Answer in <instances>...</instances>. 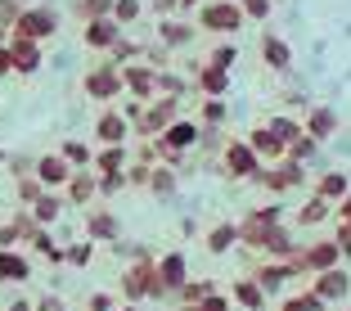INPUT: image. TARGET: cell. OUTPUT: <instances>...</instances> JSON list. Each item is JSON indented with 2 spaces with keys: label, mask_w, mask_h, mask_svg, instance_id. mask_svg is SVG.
I'll return each instance as SVG.
<instances>
[{
  "label": "cell",
  "mask_w": 351,
  "mask_h": 311,
  "mask_svg": "<svg viewBox=\"0 0 351 311\" xmlns=\"http://www.w3.org/2000/svg\"><path fill=\"white\" fill-rule=\"evenodd\" d=\"M90 91H95V95H108V91H117V77H108V73H95V77H90Z\"/></svg>",
  "instance_id": "6da1fadb"
},
{
  "label": "cell",
  "mask_w": 351,
  "mask_h": 311,
  "mask_svg": "<svg viewBox=\"0 0 351 311\" xmlns=\"http://www.w3.org/2000/svg\"><path fill=\"white\" fill-rule=\"evenodd\" d=\"M113 41V23H95L90 27V45H108Z\"/></svg>",
  "instance_id": "7a4b0ae2"
},
{
  "label": "cell",
  "mask_w": 351,
  "mask_h": 311,
  "mask_svg": "<svg viewBox=\"0 0 351 311\" xmlns=\"http://www.w3.org/2000/svg\"><path fill=\"white\" fill-rule=\"evenodd\" d=\"M0 275H10V280H23V275H27V266H23V262H14V257H0Z\"/></svg>",
  "instance_id": "3957f363"
},
{
  "label": "cell",
  "mask_w": 351,
  "mask_h": 311,
  "mask_svg": "<svg viewBox=\"0 0 351 311\" xmlns=\"http://www.w3.org/2000/svg\"><path fill=\"white\" fill-rule=\"evenodd\" d=\"M266 54H270V63H289V50H284L279 41H270V45H266Z\"/></svg>",
  "instance_id": "277c9868"
},
{
  "label": "cell",
  "mask_w": 351,
  "mask_h": 311,
  "mask_svg": "<svg viewBox=\"0 0 351 311\" xmlns=\"http://www.w3.org/2000/svg\"><path fill=\"white\" fill-rule=\"evenodd\" d=\"M135 10H140V0H117V19H135Z\"/></svg>",
  "instance_id": "5b68a950"
},
{
  "label": "cell",
  "mask_w": 351,
  "mask_h": 311,
  "mask_svg": "<svg viewBox=\"0 0 351 311\" xmlns=\"http://www.w3.org/2000/svg\"><path fill=\"white\" fill-rule=\"evenodd\" d=\"M41 176L59 181V176H63V163H54V158H50V163H41Z\"/></svg>",
  "instance_id": "8992f818"
},
{
  "label": "cell",
  "mask_w": 351,
  "mask_h": 311,
  "mask_svg": "<svg viewBox=\"0 0 351 311\" xmlns=\"http://www.w3.org/2000/svg\"><path fill=\"white\" fill-rule=\"evenodd\" d=\"M104 135H108V140H113V135H122V122H117V117H104V126H99Z\"/></svg>",
  "instance_id": "52a82bcc"
},
{
  "label": "cell",
  "mask_w": 351,
  "mask_h": 311,
  "mask_svg": "<svg viewBox=\"0 0 351 311\" xmlns=\"http://www.w3.org/2000/svg\"><path fill=\"white\" fill-rule=\"evenodd\" d=\"M324 293H329V298H338V293H342V275H329V280H324Z\"/></svg>",
  "instance_id": "ba28073f"
},
{
  "label": "cell",
  "mask_w": 351,
  "mask_h": 311,
  "mask_svg": "<svg viewBox=\"0 0 351 311\" xmlns=\"http://www.w3.org/2000/svg\"><path fill=\"white\" fill-rule=\"evenodd\" d=\"M342 185H347L342 176H329V181H324V194H342Z\"/></svg>",
  "instance_id": "9c48e42d"
},
{
  "label": "cell",
  "mask_w": 351,
  "mask_h": 311,
  "mask_svg": "<svg viewBox=\"0 0 351 311\" xmlns=\"http://www.w3.org/2000/svg\"><path fill=\"white\" fill-rule=\"evenodd\" d=\"M207 91H226V77H221V73H207Z\"/></svg>",
  "instance_id": "30bf717a"
},
{
  "label": "cell",
  "mask_w": 351,
  "mask_h": 311,
  "mask_svg": "<svg viewBox=\"0 0 351 311\" xmlns=\"http://www.w3.org/2000/svg\"><path fill=\"white\" fill-rule=\"evenodd\" d=\"M171 140H176V145H180V140L189 145V140H194V131H189V126H176V131H171Z\"/></svg>",
  "instance_id": "8fae6325"
},
{
  "label": "cell",
  "mask_w": 351,
  "mask_h": 311,
  "mask_svg": "<svg viewBox=\"0 0 351 311\" xmlns=\"http://www.w3.org/2000/svg\"><path fill=\"white\" fill-rule=\"evenodd\" d=\"M95 235H113V221H108V217H95Z\"/></svg>",
  "instance_id": "7c38bea8"
},
{
  "label": "cell",
  "mask_w": 351,
  "mask_h": 311,
  "mask_svg": "<svg viewBox=\"0 0 351 311\" xmlns=\"http://www.w3.org/2000/svg\"><path fill=\"white\" fill-rule=\"evenodd\" d=\"M266 10H270L266 0H248V14H257V19H266Z\"/></svg>",
  "instance_id": "4fadbf2b"
},
{
  "label": "cell",
  "mask_w": 351,
  "mask_h": 311,
  "mask_svg": "<svg viewBox=\"0 0 351 311\" xmlns=\"http://www.w3.org/2000/svg\"><path fill=\"white\" fill-rule=\"evenodd\" d=\"M68 257H73L77 266H82V262H90V249H86V244H82V249H73V253H68Z\"/></svg>",
  "instance_id": "5bb4252c"
},
{
  "label": "cell",
  "mask_w": 351,
  "mask_h": 311,
  "mask_svg": "<svg viewBox=\"0 0 351 311\" xmlns=\"http://www.w3.org/2000/svg\"><path fill=\"white\" fill-rule=\"evenodd\" d=\"M0 19H5V23L14 19V5H10V0H0Z\"/></svg>",
  "instance_id": "9a60e30c"
},
{
  "label": "cell",
  "mask_w": 351,
  "mask_h": 311,
  "mask_svg": "<svg viewBox=\"0 0 351 311\" xmlns=\"http://www.w3.org/2000/svg\"><path fill=\"white\" fill-rule=\"evenodd\" d=\"M5 63H10V59H5V54H0V68H5Z\"/></svg>",
  "instance_id": "2e32d148"
}]
</instances>
